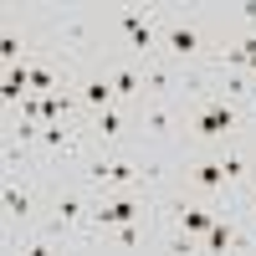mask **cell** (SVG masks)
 Returning a JSON list of instances; mask_svg holds the SVG:
<instances>
[{"mask_svg":"<svg viewBox=\"0 0 256 256\" xmlns=\"http://www.w3.org/2000/svg\"><path fill=\"white\" fill-rule=\"evenodd\" d=\"M195 180H200L205 190H220L230 174H226V164H220V159H210V164H200V169H195Z\"/></svg>","mask_w":256,"mask_h":256,"instance_id":"6","label":"cell"},{"mask_svg":"<svg viewBox=\"0 0 256 256\" xmlns=\"http://www.w3.org/2000/svg\"><path fill=\"white\" fill-rule=\"evenodd\" d=\"M230 128H236V113H230L226 102H216V108L200 113V134L205 138H220V134H230Z\"/></svg>","mask_w":256,"mask_h":256,"instance_id":"2","label":"cell"},{"mask_svg":"<svg viewBox=\"0 0 256 256\" xmlns=\"http://www.w3.org/2000/svg\"><path fill=\"white\" fill-rule=\"evenodd\" d=\"M82 98H88L92 108H108V102L118 98V88H113V77H92L88 88H82Z\"/></svg>","mask_w":256,"mask_h":256,"instance_id":"5","label":"cell"},{"mask_svg":"<svg viewBox=\"0 0 256 256\" xmlns=\"http://www.w3.org/2000/svg\"><path fill=\"white\" fill-rule=\"evenodd\" d=\"M148 41H154V31H148V20H144V26H138V31H134V46H138V52H144V46H148Z\"/></svg>","mask_w":256,"mask_h":256,"instance_id":"18","label":"cell"},{"mask_svg":"<svg viewBox=\"0 0 256 256\" xmlns=\"http://www.w3.org/2000/svg\"><path fill=\"white\" fill-rule=\"evenodd\" d=\"M230 241H236V230H230L226 220H216V226H210V230H205V251H226Z\"/></svg>","mask_w":256,"mask_h":256,"instance_id":"7","label":"cell"},{"mask_svg":"<svg viewBox=\"0 0 256 256\" xmlns=\"http://www.w3.org/2000/svg\"><path fill=\"white\" fill-rule=\"evenodd\" d=\"M82 210H88V205H82L77 195H62V200H56V230H62V226H72Z\"/></svg>","mask_w":256,"mask_h":256,"instance_id":"8","label":"cell"},{"mask_svg":"<svg viewBox=\"0 0 256 256\" xmlns=\"http://www.w3.org/2000/svg\"><path fill=\"white\" fill-rule=\"evenodd\" d=\"M134 216H138V200H108V205H98V210H92L98 230H108V226H128Z\"/></svg>","mask_w":256,"mask_h":256,"instance_id":"1","label":"cell"},{"mask_svg":"<svg viewBox=\"0 0 256 256\" xmlns=\"http://www.w3.org/2000/svg\"><path fill=\"white\" fill-rule=\"evenodd\" d=\"M98 134H102V138H118V134H123L118 108H102V113H98Z\"/></svg>","mask_w":256,"mask_h":256,"instance_id":"10","label":"cell"},{"mask_svg":"<svg viewBox=\"0 0 256 256\" xmlns=\"http://www.w3.org/2000/svg\"><path fill=\"white\" fill-rule=\"evenodd\" d=\"M210 226H216V216H210V210H184V230H195V236H205Z\"/></svg>","mask_w":256,"mask_h":256,"instance_id":"11","label":"cell"},{"mask_svg":"<svg viewBox=\"0 0 256 256\" xmlns=\"http://www.w3.org/2000/svg\"><path fill=\"white\" fill-rule=\"evenodd\" d=\"M169 52L174 56H195L200 52V31L195 26H169Z\"/></svg>","mask_w":256,"mask_h":256,"instance_id":"3","label":"cell"},{"mask_svg":"<svg viewBox=\"0 0 256 256\" xmlns=\"http://www.w3.org/2000/svg\"><path fill=\"white\" fill-rule=\"evenodd\" d=\"M16 52H20V41L6 31V36H0V56H6V62H16Z\"/></svg>","mask_w":256,"mask_h":256,"instance_id":"15","label":"cell"},{"mask_svg":"<svg viewBox=\"0 0 256 256\" xmlns=\"http://www.w3.org/2000/svg\"><path fill=\"white\" fill-rule=\"evenodd\" d=\"M134 174H138V169L123 164V159H113V164H92V180H98V184H128Z\"/></svg>","mask_w":256,"mask_h":256,"instance_id":"4","label":"cell"},{"mask_svg":"<svg viewBox=\"0 0 256 256\" xmlns=\"http://www.w3.org/2000/svg\"><path fill=\"white\" fill-rule=\"evenodd\" d=\"M220 164H226V174H230V180H241V174H246V164H241V159H236V154H226V159H220Z\"/></svg>","mask_w":256,"mask_h":256,"instance_id":"16","label":"cell"},{"mask_svg":"<svg viewBox=\"0 0 256 256\" xmlns=\"http://www.w3.org/2000/svg\"><path fill=\"white\" fill-rule=\"evenodd\" d=\"M41 144H46V148H67V134L52 123V128H41Z\"/></svg>","mask_w":256,"mask_h":256,"instance_id":"13","label":"cell"},{"mask_svg":"<svg viewBox=\"0 0 256 256\" xmlns=\"http://www.w3.org/2000/svg\"><path fill=\"white\" fill-rule=\"evenodd\" d=\"M148 128H154V134H164V128H169V113H164V108H154V113H148Z\"/></svg>","mask_w":256,"mask_h":256,"instance_id":"17","label":"cell"},{"mask_svg":"<svg viewBox=\"0 0 256 256\" xmlns=\"http://www.w3.org/2000/svg\"><path fill=\"white\" fill-rule=\"evenodd\" d=\"M113 88H118L123 98H128V92H138V72H134V67H123V72H113Z\"/></svg>","mask_w":256,"mask_h":256,"instance_id":"12","label":"cell"},{"mask_svg":"<svg viewBox=\"0 0 256 256\" xmlns=\"http://www.w3.org/2000/svg\"><path fill=\"white\" fill-rule=\"evenodd\" d=\"M118 246H138V226H134V220L118 226Z\"/></svg>","mask_w":256,"mask_h":256,"instance_id":"14","label":"cell"},{"mask_svg":"<svg viewBox=\"0 0 256 256\" xmlns=\"http://www.w3.org/2000/svg\"><path fill=\"white\" fill-rule=\"evenodd\" d=\"M6 210H10L16 220H26V216H31V195H26V190H16V184H10V190H6Z\"/></svg>","mask_w":256,"mask_h":256,"instance_id":"9","label":"cell"}]
</instances>
